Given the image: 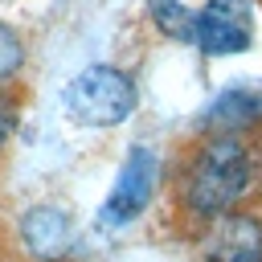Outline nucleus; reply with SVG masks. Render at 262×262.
<instances>
[{
  "mask_svg": "<svg viewBox=\"0 0 262 262\" xmlns=\"http://www.w3.org/2000/svg\"><path fill=\"white\" fill-rule=\"evenodd\" d=\"M246 184H250V156L233 135H221L196 156L184 184V201L192 213L217 217L246 192Z\"/></svg>",
  "mask_w": 262,
  "mask_h": 262,
  "instance_id": "f257e3e1",
  "label": "nucleus"
},
{
  "mask_svg": "<svg viewBox=\"0 0 262 262\" xmlns=\"http://www.w3.org/2000/svg\"><path fill=\"white\" fill-rule=\"evenodd\" d=\"M135 102H139L135 82L119 66H86L61 90L66 115L82 127H115V123L131 119Z\"/></svg>",
  "mask_w": 262,
  "mask_h": 262,
  "instance_id": "f03ea898",
  "label": "nucleus"
},
{
  "mask_svg": "<svg viewBox=\"0 0 262 262\" xmlns=\"http://www.w3.org/2000/svg\"><path fill=\"white\" fill-rule=\"evenodd\" d=\"M156 172H160L156 168V151L151 147H131L123 168H119V176H115V184H111V192H106V201H102V209H98V225L102 229H119V225L135 221L143 213V205L151 201Z\"/></svg>",
  "mask_w": 262,
  "mask_h": 262,
  "instance_id": "7ed1b4c3",
  "label": "nucleus"
},
{
  "mask_svg": "<svg viewBox=\"0 0 262 262\" xmlns=\"http://www.w3.org/2000/svg\"><path fill=\"white\" fill-rule=\"evenodd\" d=\"M192 41L213 57L242 53L250 45V4L246 0H209L196 12Z\"/></svg>",
  "mask_w": 262,
  "mask_h": 262,
  "instance_id": "20e7f679",
  "label": "nucleus"
},
{
  "mask_svg": "<svg viewBox=\"0 0 262 262\" xmlns=\"http://www.w3.org/2000/svg\"><path fill=\"white\" fill-rule=\"evenodd\" d=\"M20 242L29 246L33 258L57 262V258L70 250V242H74V225H70V217H66L61 209L37 205V209H29V213L20 217Z\"/></svg>",
  "mask_w": 262,
  "mask_h": 262,
  "instance_id": "39448f33",
  "label": "nucleus"
},
{
  "mask_svg": "<svg viewBox=\"0 0 262 262\" xmlns=\"http://www.w3.org/2000/svg\"><path fill=\"white\" fill-rule=\"evenodd\" d=\"M147 12H151V20H156L164 33L192 41V25H196V12H188L180 0H147Z\"/></svg>",
  "mask_w": 262,
  "mask_h": 262,
  "instance_id": "423d86ee",
  "label": "nucleus"
},
{
  "mask_svg": "<svg viewBox=\"0 0 262 262\" xmlns=\"http://www.w3.org/2000/svg\"><path fill=\"white\" fill-rule=\"evenodd\" d=\"M20 66H25V45L8 25H0V82L20 74Z\"/></svg>",
  "mask_w": 262,
  "mask_h": 262,
  "instance_id": "0eeeda50",
  "label": "nucleus"
},
{
  "mask_svg": "<svg viewBox=\"0 0 262 262\" xmlns=\"http://www.w3.org/2000/svg\"><path fill=\"white\" fill-rule=\"evenodd\" d=\"M217 262H262V250H237V254H225Z\"/></svg>",
  "mask_w": 262,
  "mask_h": 262,
  "instance_id": "6e6552de",
  "label": "nucleus"
},
{
  "mask_svg": "<svg viewBox=\"0 0 262 262\" xmlns=\"http://www.w3.org/2000/svg\"><path fill=\"white\" fill-rule=\"evenodd\" d=\"M8 131H12V119H8V111H0V147H4V139H8Z\"/></svg>",
  "mask_w": 262,
  "mask_h": 262,
  "instance_id": "1a4fd4ad",
  "label": "nucleus"
}]
</instances>
